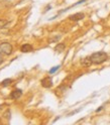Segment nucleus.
I'll return each instance as SVG.
<instances>
[{
  "label": "nucleus",
  "instance_id": "obj_2",
  "mask_svg": "<svg viewBox=\"0 0 110 125\" xmlns=\"http://www.w3.org/2000/svg\"><path fill=\"white\" fill-rule=\"evenodd\" d=\"M12 45L9 42H1L0 43V54H5V56H8L11 54L12 52Z\"/></svg>",
  "mask_w": 110,
  "mask_h": 125
},
{
  "label": "nucleus",
  "instance_id": "obj_10",
  "mask_svg": "<svg viewBox=\"0 0 110 125\" xmlns=\"http://www.w3.org/2000/svg\"><path fill=\"white\" fill-rule=\"evenodd\" d=\"M9 23V21L8 20H5V19H0V29L1 28H4L7 24Z\"/></svg>",
  "mask_w": 110,
  "mask_h": 125
},
{
  "label": "nucleus",
  "instance_id": "obj_15",
  "mask_svg": "<svg viewBox=\"0 0 110 125\" xmlns=\"http://www.w3.org/2000/svg\"><path fill=\"white\" fill-rule=\"evenodd\" d=\"M2 62H3V58H2L1 56H0V65H1Z\"/></svg>",
  "mask_w": 110,
  "mask_h": 125
},
{
  "label": "nucleus",
  "instance_id": "obj_9",
  "mask_svg": "<svg viewBox=\"0 0 110 125\" xmlns=\"http://www.w3.org/2000/svg\"><path fill=\"white\" fill-rule=\"evenodd\" d=\"M12 83V80L11 79H5L1 82V85L3 86V87H7V86H9L10 84Z\"/></svg>",
  "mask_w": 110,
  "mask_h": 125
},
{
  "label": "nucleus",
  "instance_id": "obj_6",
  "mask_svg": "<svg viewBox=\"0 0 110 125\" xmlns=\"http://www.w3.org/2000/svg\"><path fill=\"white\" fill-rule=\"evenodd\" d=\"M81 65H82L83 67H85V68H88V67H90L91 65H93V62H92V61H91L90 56L82 59V60H81Z\"/></svg>",
  "mask_w": 110,
  "mask_h": 125
},
{
  "label": "nucleus",
  "instance_id": "obj_12",
  "mask_svg": "<svg viewBox=\"0 0 110 125\" xmlns=\"http://www.w3.org/2000/svg\"><path fill=\"white\" fill-rule=\"evenodd\" d=\"M61 38V35H56V37H54V38H51L50 40V42H57V41H59Z\"/></svg>",
  "mask_w": 110,
  "mask_h": 125
},
{
  "label": "nucleus",
  "instance_id": "obj_14",
  "mask_svg": "<svg viewBox=\"0 0 110 125\" xmlns=\"http://www.w3.org/2000/svg\"><path fill=\"white\" fill-rule=\"evenodd\" d=\"M103 107H104V106H100V107L97 109V110H96V112H99V111H101L102 109H103Z\"/></svg>",
  "mask_w": 110,
  "mask_h": 125
},
{
  "label": "nucleus",
  "instance_id": "obj_1",
  "mask_svg": "<svg viewBox=\"0 0 110 125\" xmlns=\"http://www.w3.org/2000/svg\"><path fill=\"white\" fill-rule=\"evenodd\" d=\"M90 58L94 65H101L108 60V54L105 52H93Z\"/></svg>",
  "mask_w": 110,
  "mask_h": 125
},
{
  "label": "nucleus",
  "instance_id": "obj_4",
  "mask_svg": "<svg viewBox=\"0 0 110 125\" xmlns=\"http://www.w3.org/2000/svg\"><path fill=\"white\" fill-rule=\"evenodd\" d=\"M84 17H85V14L82 12H79V13H76V14H73V15H71V16H69V19L72 21H79V20H82Z\"/></svg>",
  "mask_w": 110,
  "mask_h": 125
},
{
  "label": "nucleus",
  "instance_id": "obj_13",
  "mask_svg": "<svg viewBox=\"0 0 110 125\" xmlns=\"http://www.w3.org/2000/svg\"><path fill=\"white\" fill-rule=\"evenodd\" d=\"M4 117H5V118H10V112H9V110L4 114Z\"/></svg>",
  "mask_w": 110,
  "mask_h": 125
},
{
  "label": "nucleus",
  "instance_id": "obj_5",
  "mask_svg": "<svg viewBox=\"0 0 110 125\" xmlns=\"http://www.w3.org/2000/svg\"><path fill=\"white\" fill-rule=\"evenodd\" d=\"M21 95H22V90H20V89H15V90H13V91L10 93V98L16 100V99L20 98Z\"/></svg>",
  "mask_w": 110,
  "mask_h": 125
},
{
  "label": "nucleus",
  "instance_id": "obj_3",
  "mask_svg": "<svg viewBox=\"0 0 110 125\" xmlns=\"http://www.w3.org/2000/svg\"><path fill=\"white\" fill-rule=\"evenodd\" d=\"M41 84L44 88H51L52 86H53V79H52V77H45L44 78V79L41 81Z\"/></svg>",
  "mask_w": 110,
  "mask_h": 125
},
{
  "label": "nucleus",
  "instance_id": "obj_8",
  "mask_svg": "<svg viewBox=\"0 0 110 125\" xmlns=\"http://www.w3.org/2000/svg\"><path fill=\"white\" fill-rule=\"evenodd\" d=\"M66 49V44L65 43H58L56 46H55V51L58 52H62Z\"/></svg>",
  "mask_w": 110,
  "mask_h": 125
},
{
  "label": "nucleus",
  "instance_id": "obj_11",
  "mask_svg": "<svg viewBox=\"0 0 110 125\" xmlns=\"http://www.w3.org/2000/svg\"><path fill=\"white\" fill-rule=\"evenodd\" d=\"M60 68H61V66H60V65H59V66H56V67H54V68H52V69L50 70V72H49V73H50L51 75H52V74H55V73H56Z\"/></svg>",
  "mask_w": 110,
  "mask_h": 125
},
{
  "label": "nucleus",
  "instance_id": "obj_7",
  "mask_svg": "<svg viewBox=\"0 0 110 125\" xmlns=\"http://www.w3.org/2000/svg\"><path fill=\"white\" fill-rule=\"evenodd\" d=\"M20 51H21V52H29L31 51H33V46L29 43H24L21 45Z\"/></svg>",
  "mask_w": 110,
  "mask_h": 125
}]
</instances>
